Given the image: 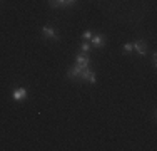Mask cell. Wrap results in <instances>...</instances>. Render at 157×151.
Instances as JSON below:
<instances>
[{
    "mask_svg": "<svg viewBox=\"0 0 157 151\" xmlns=\"http://www.w3.org/2000/svg\"><path fill=\"white\" fill-rule=\"evenodd\" d=\"M80 71H82V69L75 64V66H72L69 71H67V77H70V79H77V77H80Z\"/></svg>",
    "mask_w": 157,
    "mask_h": 151,
    "instance_id": "7",
    "label": "cell"
},
{
    "mask_svg": "<svg viewBox=\"0 0 157 151\" xmlns=\"http://www.w3.org/2000/svg\"><path fill=\"white\" fill-rule=\"evenodd\" d=\"M152 64H154V67L157 66V55H155V52L152 54Z\"/></svg>",
    "mask_w": 157,
    "mask_h": 151,
    "instance_id": "13",
    "label": "cell"
},
{
    "mask_svg": "<svg viewBox=\"0 0 157 151\" xmlns=\"http://www.w3.org/2000/svg\"><path fill=\"white\" fill-rule=\"evenodd\" d=\"M134 51H136L140 57L147 55V44H145V40H142V39L136 40V42H134Z\"/></svg>",
    "mask_w": 157,
    "mask_h": 151,
    "instance_id": "2",
    "label": "cell"
},
{
    "mask_svg": "<svg viewBox=\"0 0 157 151\" xmlns=\"http://www.w3.org/2000/svg\"><path fill=\"white\" fill-rule=\"evenodd\" d=\"M12 97H13V101H22V99H25V97H27V89H25V88L13 89Z\"/></svg>",
    "mask_w": 157,
    "mask_h": 151,
    "instance_id": "5",
    "label": "cell"
},
{
    "mask_svg": "<svg viewBox=\"0 0 157 151\" xmlns=\"http://www.w3.org/2000/svg\"><path fill=\"white\" fill-rule=\"evenodd\" d=\"M92 45H94V47H104V45H105V39H104V35H100V34H97V35H92Z\"/></svg>",
    "mask_w": 157,
    "mask_h": 151,
    "instance_id": "6",
    "label": "cell"
},
{
    "mask_svg": "<svg viewBox=\"0 0 157 151\" xmlns=\"http://www.w3.org/2000/svg\"><path fill=\"white\" fill-rule=\"evenodd\" d=\"M48 5L52 9H57V7H63V0H48Z\"/></svg>",
    "mask_w": 157,
    "mask_h": 151,
    "instance_id": "8",
    "label": "cell"
},
{
    "mask_svg": "<svg viewBox=\"0 0 157 151\" xmlns=\"http://www.w3.org/2000/svg\"><path fill=\"white\" fill-rule=\"evenodd\" d=\"M75 64L80 69H85V67H89L90 66V59L87 57V55H82V54H78L77 57H75Z\"/></svg>",
    "mask_w": 157,
    "mask_h": 151,
    "instance_id": "4",
    "label": "cell"
},
{
    "mask_svg": "<svg viewBox=\"0 0 157 151\" xmlns=\"http://www.w3.org/2000/svg\"><path fill=\"white\" fill-rule=\"evenodd\" d=\"M42 34H44V37L54 40V42L59 40V34H57V30H55V27H52V25H45V27L42 29Z\"/></svg>",
    "mask_w": 157,
    "mask_h": 151,
    "instance_id": "1",
    "label": "cell"
},
{
    "mask_svg": "<svg viewBox=\"0 0 157 151\" xmlns=\"http://www.w3.org/2000/svg\"><path fill=\"white\" fill-rule=\"evenodd\" d=\"M80 51L84 52V54H87V52H90V44H87V42H84L80 45Z\"/></svg>",
    "mask_w": 157,
    "mask_h": 151,
    "instance_id": "10",
    "label": "cell"
},
{
    "mask_svg": "<svg viewBox=\"0 0 157 151\" xmlns=\"http://www.w3.org/2000/svg\"><path fill=\"white\" fill-rule=\"evenodd\" d=\"M78 79H82V81H87V82H90V84H95V74L92 72L89 67H85V69H82L80 71V77Z\"/></svg>",
    "mask_w": 157,
    "mask_h": 151,
    "instance_id": "3",
    "label": "cell"
},
{
    "mask_svg": "<svg viewBox=\"0 0 157 151\" xmlns=\"http://www.w3.org/2000/svg\"><path fill=\"white\" fill-rule=\"evenodd\" d=\"M122 49H124V52H125V54H129V52H132V51H134V44H132V42L124 44V47H122Z\"/></svg>",
    "mask_w": 157,
    "mask_h": 151,
    "instance_id": "9",
    "label": "cell"
},
{
    "mask_svg": "<svg viewBox=\"0 0 157 151\" xmlns=\"http://www.w3.org/2000/svg\"><path fill=\"white\" fill-rule=\"evenodd\" d=\"M92 35H94V34H92L90 30H85V32L82 34V39H84V40H90V39H92Z\"/></svg>",
    "mask_w": 157,
    "mask_h": 151,
    "instance_id": "11",
    "label": "cell"
},
{
    "mask_svg": "<svg viewBox=\"0 0 157 151\" xmlns=\"http://www.w3.org/2000/svg\"><path fill=\"white\" fill-rule=\"evenodd\" d=\"M77 0H63V7H70V5H74Z\"/></svg>",
    "mask_w": 157,
    "mask_h": 151,
    "instance_id": "12",
    "label": "cell"
}]
</instances>
